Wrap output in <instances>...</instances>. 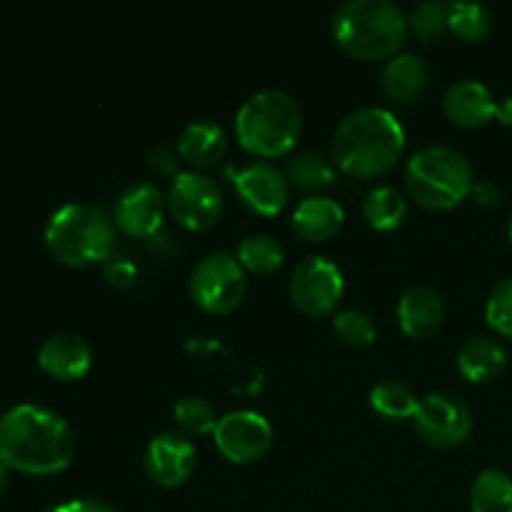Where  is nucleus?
Wrapping results in <instances>:
<instances>
[{
    "mask_svg": "<svg viewBox=\"0 0 512 512\" xmlns=\"http://www.w3.org/2000/svg\"><path fill=\"white\" fill-rule=\"evenodd\" d=\"M75 450L68 420L43 405L20 403L0 415V460L18 473H60L73 463Z\"/></svg>",
    "mask_w": 512,
    "mask_h": 512,
    "instance_id": "nucleus-1",
    "label": "nucleus"
},
{
    "mask_svg": "<svg viewBox=\"0 0 512 512\" xmlns=\"http://www.w3.org/2000/svg\"><path fill=\"white\" fill-rule=\"evenodd\" d=\"M330 148L340 170L358 178H373L398 163L405 148V130L388 108L360 105L340 120Z\"/></svg>",
    "mask_w": 512,
    "mask_h": 512,
    "instance_id": "nucleus-2",
    "label": "nucleus"
},
{
    "mask_svg": "<svg viewBox=\"0 0 512 512\" xmlns=\"http://www.w3.org/2000/svg\"><path fill=\"white\" fill-rule=\"evenodd\" d=\"M330 28L345 53L360 60H383L398 55L410 25L393 0H345L333 10Z\"/></svg>",
    "mask_w": 512,
    "mask_h": 512,
    "instance_id": "nucleus-3",
    "label": "nucleus"
},
{
    "mask_svg": "<svg viewBox=\"0 0 512 512\" xmlns=\"http://www.w3.org/2000/svg\"><path fill=\"white\" fill-rule=\"evenodd\" d=\"M303 130V108L283 88H260L240 103L235 133L245 150L263 158H278L295 145Z\"/></svg>",
    "mask_w": 512,
    "mask_h": 512,
    "instance_id": "nucleus-4",
    "label": "nucleus"
},
{
    "mask_svg": "<svg viewBox=\"0 0 512 512\" xmlns=\"http://www.w3.org/2000/svg\"><path fill=\"white\" fill-rule=\"evenodd\" d=\"M45 245L65 265L108 260L115 250V220L93 203H65L45 223Z\"/></svg>",
    "mask_w": 512,
    "mask_h": 512,
    "instance_id": "nucleus-5",
    "label": "nucleus"
},
{
    "mask_svg": "<svg viewBox=\"0 0 512 512\" xmlns=\"http://www.w3.org/2000/svg\"><path fill=\"white\" fill-rule=\"evenodd\" d=\"M473 168L458 148L445 143L423 145L405 165V185L423 208L448 210L473 190Z\"/></svg>",
    "mask_w": 512,
    "mask_h": 512,
    "instance_id": "nucleus-6",
    "label": "nucleus"
},
{
    "mask_svg": "<svg viewBox=\"0 0 512 512\" xmlns=\"http://www.w3.org/2000/svg\"><path fill=\"white\" fill-rule=\"evenodd\" d=\"M245 268L238 255L213 250L203 255L190 270L188 288L195 305L208 313H230L245 295Z\"/></svg>",
    "mask_w": 512,
    "mask_h": 512,
    "instance_id": "nucleus-7",
    "label": "nucleus"
},
{
    "mask_svg": "<svg viewBox=\"0 0 512 512\" xmlns=\"http://www.w3.org/2000/svg\"><path fill=\"white\" fill-rule=\"evenodd\" d=\"M413 423L420 438L433 448H455L473 430V410L460 395L438 390L420 398Z\"/></svg>",
    "mask_w": 512,
    "mask_h": 512,
    "instance_id": "nucleus-8",
    "label": "nucleus"
},
{
    "mask_svg": "<svg viewBox=\"0 0 512 512\" xmlns=\"http://www.w3.org/2000/svg\"><path fill=\"white\" fill-rule=\"evenodd\" d=\"M168 208L185 228H208L223 213V190L200 170H180L170 183Z\"/></svg>",
    "mask_w": 512,
    "mask_h": 512,
    "instance_id": "nucleus-9",
    "label": "nucleus"
},
{
    "mask_svg": "<svg viewBox=\"0 0 512 512\" xmlns=\"http://www.w3.org/2000/svg\"><path fill=\"white\" fill-rule=\"evenodd\" d=\"M343 295V273L325 255H308L290 273V298L305 315H325Z\"/></svg>",
    "mask_w": 512,
    "mask_h": 512,
    "instance_id": "nucleus-10",
    "label": "nucleus"
},
{
    "mask_svg": "<svg viewBox=\"0 0 512 512\" xmlns=\"http://www.w3.org/2000/svg\"><path fill=\"white\" fill-rule=\"evenodd\" d=\"M213 440L215 448L230 463H253L268 453L273 443V425L258 410H230L218 418Z\"/></svg>",
    "mask_w": 512,
    "mask_h": 512,
    "instance_id": "nucleus-11",
    "label": "nucleus"
},
{
    "mask_svg": "<svg viewBox=\"0 0 512 512\" xmlns=\"http://www.w3.org/2000/svg\"><path fill=\"white\" fill-rule=\"evenodd\" d=\"M145 470L163 488L185 483L198 463V450L193 440L175 430H160L145 445Z\"/></svg>",
    "mask_w": 512,
    "mask_h": 512,
    "instance_id": "nucleus-12",
    "label": "nucleus"
},
{
    "mask_svg": "<svg viewBox=\"0 0 512 512\" xmlns=\"http://www.w3.org/2000/svg\"><path fill=\"white\" fill-rule=\"evenodd\" d=\"M163 193L150 180H133L115 200L113 220L123 233L150 238L163 223Z\"/></svg>",
    "mask_w": 512,
    "mask_h": 512,
    "instance_id": "nucleus-13",
    "label": "nucleus"
},
{
    "mask_svg": "<svg viewBox=\"0 0 512 512\" xmlns=\"http://www.w3.org/2000/svg\"><path fill=\"white\" fill-rule=\"evenodd\" d=\"M233 183L243 203L253 208L255 213L275 215L288 203V178L270 160H253V163L243 165L235 173Z\"/></svg>",
    "mask_w": 512,
    "mask_h": 512,
    "instance_id": "nucleus-14",
    "label": "nucleus"
},
{
    "mask_svg": "<svg viewBox=\"0 0 512 512\" xmlns=\"http://www.w3.org/2000/svg\"><path fill=\"white\" fill-rule=\"evenodd\" d=\"M90 345L83 335L60 330V333L48 335L38 348V365L55 380H78L88 373Z\"/></svg>",
    "mask_w": 512,
    "mask_h": 512,
    "instance_id": "nucleus-15",
    "label": "nucleus"
},
{
    "mask_svg": "<svg viewBox=\"0 0 512 512\" xmlns=\"http://www.w3.org/2000/svg\"><path fill=\"white\" fill-rule=\"evenodd\" d=\"M443 110L460 128H480L495 118L498 100L493 90L475 78H460L450 83L443 93Z\"/></svg>",
    "mask_w": 512,
    "mask_h": 512,
    "instance_id": "nucleus-16",
    "label": "nucleus"
},
{
    "mask_svg": "<svg viewBox=\"0 0 512 512\" xmlns=\"http://www.w3.org/2000/svg\"><path fill=\"white\" fill-rule=\"evenodd\" d=\"M445 318L443 295L430 285H410L398 300V323L413 338H428Z\"/></svg>",
    "mask_w": 512,
    "mask_h": 512,
    "instance_id": "nucleus-17",
    "label": "nucleus"
},
{
    "mask_svg": "<svg viewBox=\"0 0 512 512\" xmlns=\"http://www.w3.org/2000/svg\"><path fill=\"white\" fill-rule=\"evenodd\" d=\"M343 220L345 210L338 200L330 195H308L293 210L290 223H293L298 238L308 240V243H320V240L333 238Z\"/></svg>",
    "mask_w": 512,
    "mask_h": 512,
    "instance_id": "nucleus-18",
    "label": "nucleus"
},
{
    "mask_svg": "<svg viewBox=\"0 0 512 512\" xmlns=\"http://www.w3.org/2000/svg\"><path fill=\"white\" fill-rule=\"evenodd\" d=\"M228 148V135L215 120H190L178 135V155L195 168H210Z\"/></svg>",
    "mask_w": 512,
    "mask_h": 512,
    "instance_id": "nucleus-19",
    "label": "nucleus"
},
{
    "mask_svg": "<svg viewBox=\"0 0 512 512\" xmlns=\"http://www.w3.org/2000/svg\"><path fill=\"white\" fill-rule=\"evenodd\" d=\"M460 375L470 383H488V380L498 378L508 365V353L498 340L488 338V335H475V338L465 340L458 350Z\"/></svg>",
    "mask_w": 512,
    "mask_h": 512,
    "instance_id": "nucleus-20",
    "label": "nucleus"
},
{
    "mask_svg": "<svg viewBox=\"0 0 512 512\" xmlns=\"http://www.w3.org/2000/svg\"><path fill=\"white\" fill-rule=\"evenodd\" d=\"M428 65L418 53H398L388 58L380 73L385 95L393 100H413L428 85Z\"/></svg>",
    "mask_w": 512,
    "mask_h": 512,
    "instance_id": "nucleus-21",
    "label": "nucleus"
},
{
    "mask_svg": "<svg viewBox=\"0 0 512 512\" xmlns=\"http://www.w3.org/2000/svg\"><path fill=\"white\" fill-rule=\"evenodd\" d=\"M473 512H512V478L505 470L485 468L470 485Z\"/></svg>",
    "mask_w": 512,
    "mask_h": 512,
    "instance_id": "nucleus-22",
    "label": "nucleus"
},
{
    "mask_svg": "<svg viewBox=\"0 0 512 512\" xmlns=\"http://www.w3.org/2000/svg\"><path fill=\"white\" fill-rule=\"evenodd\" d=\"M405 213H408V203L395 185H375L363 200L365 220L378 230L398 228Z\"/></svg>",
    "mask_w": 512,
    "mask_h": 512,
    "instance_id": "nucleus-23",
    "label": "nucleus"
},
{
    "mask_svg": "<svg viewBox=\"0 0 512 512\" xmlns=\"http://www.w3.org/2000/svg\"><path fill=\"white\" fill-rule=\"evenodd\" d=\"M420 400L413 393L408 383L403 380H380L370 388V408L375 413H380L383 418L390 420H403V418H415V410H418Z\"/></svg>",
    "mask_w": 512,
    "mask_h": 512,
    "instance_id": "nucleus-24",
    "label": "nucleus"
},
{
    "mask_svg": "<svg viewBox=\"0 0 512 512\" xmlns=\"http://www.w3.org/2000/svg\"><path fill=\"white\" fill-rule=\"evenodd\" d=\"M285 173L293 180L298 188L305 190H320L333 185L335 180V165L333 160L325 158L323 153H315V150H300L293 153L285 163Z\"/></svg>",
    "mask_w": 512,
    "mask_h": 512,
    "instance_id": "nucleus-25",
    "label": "nucleus"
},
{
    "mask_svg": "<svg viewBox=\"0 0 512 512\" xmlns=\"http://www.w3.org/2000/svg\"><path fill=\"white\" fill-rule=\"evenodd\" d=\"M448 28L463 40H483L493 28V13L478 0H453L448 3Z\"/></svg>",
    "mask_w": 512,
    "mask_h": 512,
    "instance_id": "nucleus-26",
    "label": "nucleus"
},
{
    "mask_svg": "<svg viewBox=\"0 0 512 512\" xmlns=\"http://www.w3.org/2000/svg\"><path fill=\"white\" fill-rule=\"evenodd\" d=\"M238 260L243 268L253 270V273H273L280 268L285 260V250L278 238L268 233H255L240 240L238 245Z\"/></svg>",
    "mask_w": 512,
    "mask_h": 512,
    "instance_id": "nucleus-27",
    "label": "nucleus"
},
{
    "mask_svg": "<svg viewBox=\"0 0 512 512\" xmlns=\"http://www.w3.org/2000/svg\"><path fill=\"white\" fill-rule=\"evenodd\" d=\"M175 423L185 430V433L203 435L213 433L215 425H218V415L210 400H205L203 395H183V398L175 403L173 408Z\"/></svg>",
    "mask_w": 512,
    "mask_h": 512,
    "instance_id": "nucleus-28",
    "label": "nucleus"
},
{
    "mask_svg": "<svg viewBox=\"0 0 512 512\" xmlns=\"http://www.w3.org/2000/svg\"><path fill=\"white\" fill-rule=\"evenodd\" d=\"M408 25L420 40H435L448 28V3L443 0H423L413 5L408 15Z\"/></svg>",
    "mask_w": 512,
    "mask_h": 512,
    "instance_id": "nucleus-29",
    "label": "nucleus"
},
{
    "mask_svg": "<svg viewBox=\"0 0 512 512\" xmlns=\"http://www.w3.org/2000/svg\"><path fill=\"white\" fill-rule=\"evenodd\" d=\"M333 328L345 343L350 345H370L375 340V320L373 315L360 308H345L333 318Z\"/></svg>",
    "mask_w": 512,
    "mask_h": 512,
    "instance_id": "nucleus-30",
    "label": "nucleus"
},
{
    "mask_svg": "<svg viewBox=\"0 0 512 512\" xmlns=\"http://www.w3.org/2000/svg\"><path fill=\"white\" fill-rule=\"evenodd\" d=\"M485 320L505 338H512V278L500 280L485 303Z\"/></svg>",
    "mask_w": 512,
    "mask_h": 512,
    "instance_id": "nucleus-31",
    "label": "nucleus"
},
{
    "mask_svg": "<svg viewBox=\"0 0 512 512\" xmlns=\"http://www.w3.org/2000/svg\"><path fill=\"white\" fill-rule=\"evenodd\" d=\"M103 278L108 280L113 288H130L135 283V275H138V268L130 258L125 255L113 253L108 260H103Z\"/></svg>",
    "mask_w": 512,
    "mask_h": 512,
    "instance_id": "nucleus-32",
    "label": "nucleus"
},
{
    "mask_svg": "<svg viewBox=\"0 0 512 512\" xmlns=\"http://www.w3.org/2000/svg\"><path fill=\"white\" fill-rule=\"evenodd\" d=\"M148 165L155 170L158 175H178V153H175L173 145L168 143H158L148 150Z\"/></svg>",
    "mask_w": 512,
    "mask_h": 512,
    "instance_id": "nucleus-33",
    "label": "nucleus"
},
{
    "mask_svg": "<svg viewBox=\"0 0 512 512\" xmlns=\"http://www.w3.org/2000/svg\"><path fill=\"white\" fill-rule=\"evenodd\" d=\"M45 512H123L118 510L115 505L105 503V500L98 498H73V500H65V503L53 505Z\"/></svg>",
    "mask_w": 512,
    "mask_h": 512,
    "instance_id": "nucleus-34",
    "label": "nucleus"
},
{
    "mask_svg": "<svg viewBox=\"0 0 512 512\" xmlns=\"http://www.w3.org/2000/svg\"><path fill=\"white\" fill-rule=\"evenodd\" d=\"M470 193H473L475 203L480 205H495L500 200V188L493 180H478V183H473Z\"/></svg>",
    "mask_w": 512,
    "mask_h": 512,
    "instance_id": "nucleus-35",
    "label": "nucleus"
},
{
    "mask_svg": "<svg viewBox=\"0 0 512 512\" xmlns=\"http://www.w3.org/2000/svg\"><path fill=\"white\" fill-rule=\"evenodd\" d=\"M495 118L503 125L512 128V95H505L503 100H498V110H495Z\"/></svg>",
    "mask_w": 512,
    "mask_h": 512,
    "instance_id": "nucleus-36",
    "label": "nucleus"
},
{
    "mask_svg": "<svg viewBox=\"0 0 512 512\" xmlns=\"http://www.w3.org/2000/svg\"><path fill=\"white\" fill-rule=\"evenodd\" d=\"M8 465L3 463V460H0V495L5 493V488H8Z\"/></svg>",
    "mask_w": 512,
    "mask_h": 512,
    "instance_id": "nucleus-37",
    "label": "nucleus"
},
{
    "mask_svg": "<svg viewBox=\"0 0 512 512\" xmlns=\"http://www.w3.org/2000/svg\"><path fill=\"white\" fill-rule=\"evenodd\" d=\"M508 233H510V243H512V215H510V228H508Z\"/></svg>",
    "mask_w": 512,
    "mask_h": 512,
    "instance_id": "nucleus-38",
    "label": "nucleus"
}]
</instances>
